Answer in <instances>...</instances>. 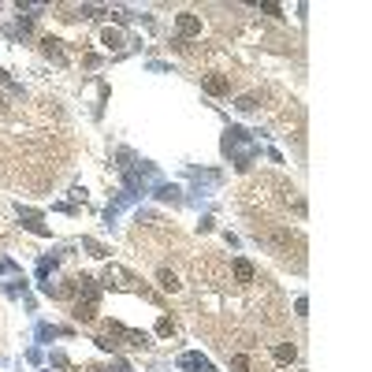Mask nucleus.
Here are the masks:
<instances>
[{"label":"nucleus","instance_id":"nucleus-4","mask_svg":"<svg viewBox=\"0 0 372 372\" xmlns=\"http://www.w3.org/2000/svg\"><path fill=\"white\" fill-rule=\"evenodd\" d=\"M179 365H183V369H201V372H212V365L205 361V357H183Z\"/></svg>","mask_w":372,"mask_h":372},{"label":"nucleus","instance_id":"nucleus-2","mask_svg":"<svg viewBox=\"0 0 372 372\" xmlns=\"http://www.w3.org/2000/svg\"><path fill=\"white\" fill-rule=\"evenodd\" d=\"M205 93H212V97H220V93H227L231 90V78H223V75H205Z\"/></svg>","mask_w":372,"mask_h":372},{"label":"nucleus","instance_id":"nucleus-5","mask_svg":"<svg viewBox=\"0 0 372 372\" xmlns=\"http://www.w3.org/2000/svg\"><path fill=\"white\" fill-rule=\"evenodd\" d=\"M160 287L164 290H179V276H175V272H168V268H160Z\"/></svg>","mask_w":372,"mask_h":372},{"label":"nucleus","instance_id":"nucleus-3","mask_svg":"<svg viewBox=\"0 0 372 372\" xmlns=\"http://www.w3.org/2000/svg\"><path fill=\"white\" fill-rule=\"evenodd\" d=\"M272 357H276L279 365H290V361L298 357V350L290 346V342H276V346H272Z\"/></svg>","mask_w":372,"mask_h":372},{"label":"nucleus","instance_id":"nucleus-6","mask_svg":"<svg viewBox=\"0 0 372 372\" xmlns=\"http://www.w3.org/2000/svg\"><path fill=\"white\" fill-rule=\"evenodd\" d=\"M104 45H112V49H116V45H119V34H112V30H104Z\"/></svg>","mask_w":372,"mask_h":372},{"label":"nucleus","instance_id":"nucleus-1","mask_svg":"<svg viewBox=\"0 0 372 372\" xmlns=\"http://www.w3.org/2000/svg\"><path fill=\"white\" fill-rule=\"evenodd\" d=\"M175 30H179V37H197L201 34V19H197L194 11H183V15L175 19Z\"/></svg>","mask_w":372,"mask_h":372}]
</instances>
